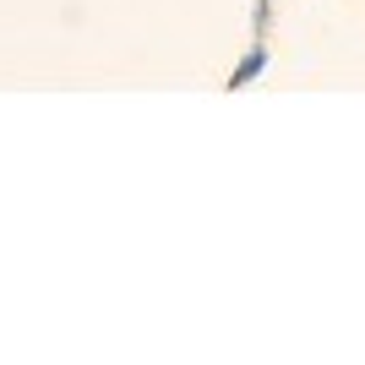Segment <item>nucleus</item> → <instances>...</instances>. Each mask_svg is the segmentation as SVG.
<instances>
[{"mask_svg":"<svg viewBox=\"0 0 365 365\" xmlns=\"http://www.w3.org/2000/svg\"><path fill=\"white\" fill-rule=\"evenodd\" d=\"M267 61H273V55H267V44L257 38V44H251V55H245V61L235 66V71H229V93H235V88H245V82H257V76L267 71Z\"/></svg>","mask_w":365,"mask_h":365,"instance_id":"f257e3e1","label":"nucleus"},{"mask_svg":"<svg viewBox=\"0 0 365 365\" xmlns=\"http://www.w3.org/2000/svg\"><path fill=\"white\" fill-rule=\"evenodd\" d=\"M251 28H257V38H267V28H273V0H257V11H251Z\"/></svg>","mask_w":365,"mask_h":365,"instance_id":"f03ea898","label":"nucleus"}]
</instances>
